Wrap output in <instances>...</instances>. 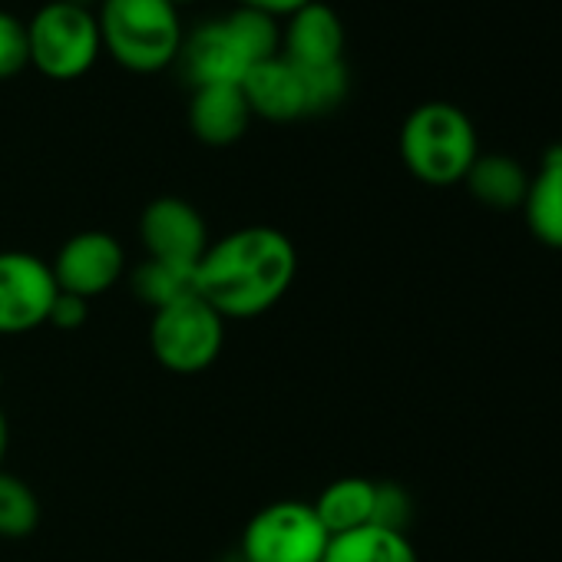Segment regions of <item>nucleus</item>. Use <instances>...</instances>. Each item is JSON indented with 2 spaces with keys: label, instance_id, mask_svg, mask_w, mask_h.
<instances>
[{
  "label": "nucleus",
  "instance_id": "obj_12",
  "mask_svg": "<svg viewBox=\"0 0 562 562\" xmlns=\"http://www.w3.org/2000/svg\"><path fill=\"white\" fill-rule=\"evenodd\" d=\"M278 54L289 64L312 70V67H331L345 60V24L335 8L312 0L302 11H295L285 27H281V47Z\"/></svg>",
  "mask_w": 562,
  "mask_h": 562
},
{
  "label": "nucleus",
  "instance_id": "obj_6",
  "mask_svg": "<svg viewBox=\"0 0 562 562\" xmlns=\"http://www.w3.org/2000/svg\"><path fill=\"white\" fill-rule=\"evenodd\" d=\"M225 345V318L195 292L153 312L149 351L172 374H202Z\"/></svg>",
  "mask_w": 562,
  "mask_h": 562
},
{
  "label": "nucleus",
  "instance_id": "obj_1",
  "mask_svg": "<svg viewBox=\"0 0 562 562\" xmlns=\"http://www.w3.org/2000/svg\"><path fill=\"white\" fill-rule=\"evenodd\" d=\"M299 274L295 241L271 225H245L205 248L195 265V295L225 322L271 312Z\"/></svg>",
  "mask_w": 562,
  "mask_h": 562
},
{
  "label": "nucleus",
  "instance_id": "obj_2",
  "mask_svg": "<svg viewBox=\"0 0 562 562\" xmlns=\"http://www.w3.org/2000/svg\"><path fill=\"white\" fill-rule=\"evenodd\" d=\"M281 47V27L274 18L235 8L222 21L199 24L182 37L179 47V70L195 87H241L245 74L274 57Z\"/></svg>",
  "mask_w": 562,
  "mask_h": 562
},
{
  "label": "nucleus",
  "instance_id": "obj_25",
  "mask_svg": "<svg viewBox=\"0 0 562 562\" xmlns=\"http://www.w3.org/2000/svg\"><path fill=\"white\" fill-rule=\"evenodd\" d=\"M222 562H248V559H245V555H241V552H232V555H225V559H222Z\"/></svg>",
  "mask_w": 562,
  "mask_h": 562
},
{
  "label": "nucleus",
  "instance_id": "obj_21",
  "mask_svg": "<svg viewBox=\"0 0 562 562\" xmlns=\"http://www.w3.org/2000/svg\"><path fill=\"white\" fill-rule=\"evenodd\" d=\"M411 513H414V503H411V493L404 486L374 483V519H371V526L404 532L411 522Z\"/></svg>",
  "mask_w": 562,
  "mask_h": 562
},
{
  "label": "nucleus",
  "instance_id": "obj_28",
  "mask_svg": "<svg viewBox=\"0 0 562 562\" xmlns=\"http://www.w3.org/2000/svg\"><path fill=\"white\" fill-rule=\"evenodd\" d=\"M0 391H4V371H0Z\"/></svg>",
  "mask_w": 562,
  "mask_h": 562
},
{
  "label": "nucleus",
  "instance_id": "obj_13",
  "mask_svg": "<svg viewBox=\"0 0 562 562\" xmlns=\"http://www.w3.org/2000/svg\"><path fill=\"white\" fill-rule=\"evenodd\" d=\"M251 110L241 87H195L189 100V130L205 146H232L251 126Z\"/></svg>",
  "mask_w": 562,
  "mask_h": 562
},
{
  "label": "nucleus",
  "instance_id": "obj_18",
  "mask_svg": "<svg viewBox=\"0 0 562 562\" xmlns=\"http://www.w3.org/2000/svg\"><path fill=\"white\" fill-rule=\"evenodd\" d=\"M130 285L133 295L149 305L153 312L186 299L195 292V271L192 268H179L169 261H156V258H143L133 271H130Z\"/></svg>",
  "mask_w": 562,
  "mask_h": 562
},
{
  "label": "nucleus",
  "instance_id": "obj_27",
  "mask_svg": "<svg viewBox=\"0 0 562 562\" xmlns=\"http://www.w3.org/2000/svg\"><path fill=\"white\" fill-rule=\"evenodd\" d=\"M172 4L179 8V4H192V0H172Z\"/></svg>",
  "mask_w": 562,
  "mask_h": 562
},
{
  "label": "nucleus",
  "instance_id": "obj_16",
  "mask_svg": "<svg viewBox=\"0 0 562 562\" xmlns=\"http://www.w3.org/2000/svg\"><path fill=\"white\" fill-rule=\"evenodd\" d=\"M467 189L476 202L490 205V209H519L529 189V172L503 153H490V156H476V162L467 172Z\"/></svg>",
  "mask_w": 562,
  "mask_h": 562
},
{
  "label": "nucleus",
  "instance_id": "obj_24",
  "mask_svg": "<svg viewBox=\"0 0 562 562\" xmlns=\"http://www.w3.org/2000/svg\"><path fill=\"white\" fill-rule=\"evenodd\" d=\"M8 447H11V424H8V414H4V407H0V470H4Z\"/></svg>",
  "mask_w": 562,
  "mask_h": 562
},
{
  "label": "nucleus",
  "instance_id": "obj_4",
  "mask_svg": "<svg viewBox=\"0 0 562 562\" xmlns=\"http://www.w3.org/2000/svg\"><path fill=\"white\" fill-rule=\"evenodd\" d=\"M480 156L470 116L453 103H424L401 126V159L427 186L463 182Z\"/></svg>",
  "mask_w": 562,
  "mask_h": 562
},
{
  "label": "nucleus",
  "instance_id": "obj_9",
  "mask_svg": "<svg viewBox=\"0 0 562 562\" xmlns=\"http://www.w3.org/2000/svg\"><path fill=\"white\" fill-rule=\"evenodd\" d=\"M57 289L83 302L100 299L126 274V251L116 235L87 228L70 235L50 261Z\"/></svg>",
  "mask_w": 562,
  "mask_h": 562
},
{
  "label": "nucleus",
  "instance_id": "obj_10",
  "mask_svg": "<svg viewBox=\"0 0 562 562\" xmlns=\"http://www.w3.org/2000/svg\"><path fill=\"white\" fill-rule=\"evenodd\" d=\"M139 238H143L146 258L169 261V265L192 268V271L199 258L205 255V248L212 245L202 212L179 195H159L143 209Z\"/></svg>",
  "mask_w": 562,
  "mask_h": 562
},
{
  "label": "nucleus",
  "instance_id": "obj_15",
  "mask_svg": "<svg viewBox=\"0 0 562 562\" xmlns=\"http://www.w3.org/2000/svg\"><path fill=\"white\" fill-rule=\"evenodd\" d=\"M312 506H315L322 526L328 529V536H341V532L371 526V519H374V480L341 476V480L328 483Z\"/></svg>",
  "mask_w": 562,
  "mask_h": 562
},
{
  "label": "nucleus",
  "instance_id": "obj_14",
  "mask_svg": "<svg viewBox=\"0 0 562 562\" xmlns=\"http://www.w3.org/2000/svg\"><path fill=\"white\" fill-rule=\"evenodd\" d=\"M522 215L536 241L546 248H562V143L549 146L539 172L529 176Z\"/></svg>",
  "mask_w": 562,
  "mask_h": 562
},
{
  "label": "nucleus",
  "instance_id": "obj_17",
  "mask_svg": "<svg viewBox=\"0 0 562 562\" xmlns=\"http://www.w3.org/2000/svg\"><path fill=\"white\" fill-rule=\"evenodd\" d=\"M322 562H417V549L407 532L361 526L341 536H331Z\"/></svg>",
  "mask_w": 562,
  "mask_h": 562
},
{
  "label": "nucleus",
  "instance_id": "obj_20",
  "mask_svg": "<svg viewBox=\"0 0 562 562\" xmlns=\"http://www.w3.org/2000/svg\"><path fill=\"white\" fill-rule=\"evenodd\" d=\"M31 64L27 24L11 11H0V80L18 77Z\"/></svg>",
  "mask_w": 562,
  "mask_h": 562
},
{
  "label": "nucleus",
  "instance_id": "obj_11",
  "mask_svg": "<svg viewBox=\"0 0 562 562\" xmlns=\"http://www.w3.org/2000/svg\"><path fill=\"white\" fill-rule=\"evenodd\" d=\"M241 93L248 100L251 116H261L268 123H295L312 116L305 77L281 54L255 64L241 80Z\"/></svg>",
  "mask_w": 562,
  "mask_h": 562
},
{
  "label": "nucleus",
  "instance_id": "obj_23",
  "mask_svg": "<svg viewBox=\"0 0 562 562\" xmlns=\"http://www.w3.org/2000/svg\"><path fill=\"white\" fill-rule=\"evenodd\" d=\"M238 8L245 11H258V14H268V18H292L295 11H302L312 0H235Z\"/></svg>",
  "mask_w": 562,
  "mask_h": 562
},
{
  "label": "nucleus",
  "instance_id": "obj_7",
  "mask_svg": "<svg viewBox=\"0 0 562 562\" xmlns=\"http://www.w3.org/2000/svg\"><path fill=\"white\" fill-rule=\"evenodd\" d=\"M331 536L312 503L278 499L261 506L238 542L248 562H322Z\"/></svg>",
  "mask_w": 562,
  "mask_h": 562
},
{
  "label": "nucleus",
  "instance_id": "obj_19",
  "mask_svg": "<svg viewBox=\"0 0 562 562\" xmlns=\"http://www.w3.org/2000/svg\"><path fill=\"white\" fill-rule=\"evenodd\" d=\"M41 526V499L18 473L0 470V539H27Z\"/></svg>",
  "mask_w": 562,
  "mask_h": 562
},
{
  "label": "nucleus",
  "instance_id": "obj_8",
  "mask_svg": "<svg viewBox=\"0 0 562 562\" xmlns=\"http://www.w3.org/2000/svg\"><path fill=\"white\" fill-rule=\"evenodd\" d=\"M57 292L50 261L31 251H0V335L44 328Z\"/></svg>",
  "mask_w": 562,
  "mask_h": 562
},
{
  "label": "nucleus",
  "instance_id": "obj_5",
  "mask_svg": "<svg viewBox=\"0 0 562 562\" xmlns=\"http://www.w3.org/2000/svg\"><path fill=\"white\" fill-rule=\"evenodd\" d=\"M27 44L31 64L57 83L87 77L103 50L97 14H90V8L67 4V0H50L31 18Z\"/></svg>",
  "mask_w": 562,
  "mask_h": 562
},
{
  "label": "nucleus",
  "instance_id": "obj_3",
  "mask_svg": "<svg viewBox=\"0 0 562 562\" xmlns=\"http://www.w3.org/2000/svg\"><path fill=\"white\" fill-rule=\"evenodd\" d=\"M100 41L130 74H159L176 64L182 21L172 0H100Z\"/></svg>",
  "mask_w": 562,
  "mask_h": 562
},
{
  "label": "nucleus",
  "instance_id": "obj_22",
  "mask_svg": "<svg viewBox=\"0 0 562 562\" xmlns=\"http://www.w3.org/2000/svg\"><path fill=\"white\" fill-rule=\"evenodd\" d=\"M87 318H90V302H83L77 295H67V292H57L47 325H54L57 331H77V328L87 325Z\"/></svg>",
  "mask_w": 562,
  "mask_h": 562
},
{
  "label": "nucleus",
  "instance_id": "obj_26",
  "mask_svg": "<svg viewBox=\"0 0 562 562\" xmlns=\"http://www.w3.org/2000/svg\"><path fill=\"white\" fill-rule=\"evenodd\" d=\"M67 4H77V8H90V4H97V0H67Z\"/></svg>",
  "mask_w": 562,
  "mask_h": 562
}]
</instances>
